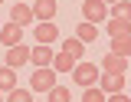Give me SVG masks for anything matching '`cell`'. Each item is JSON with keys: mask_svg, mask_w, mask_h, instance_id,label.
Wrapping results in <instances>:
<instances>
[{"mask_svg": "<svg viewBox=\"0 0 131 102\" xmlns=\"http://www.w3.org/2000/svg\"><path fill=\"white\" fill-rule=\"evenodd\" d=\"M0 43H3V46H16V43H23V26H16L13 20H10V23L0 30Z\"/></svg>", "mask_w": 131, "mask_h": 102, "instance_id": "8fae6325", "label": "cell"}, {"mask_svg": "<svg viewBox=\"0 0 131 102\" xmlns=\"http://www.w3.org/2000/svg\"><path fill=\"white\" fill-rule=\"evenodd\" d=\"M105 89L102 86H85V92H82V102H105Z\"/></svg>", "mask_w": 131, "mask_h": 102, "instance_id": "ac0fdd59", "label": "cell"}, {"mask_svg": "<svg viewBox=\"0 0 131 102\" xmlns=\"http://www.w3.org/2000/svg\"><path fill=\"white\" fill-rule=\"evenodd\" d=\"M23 63H30V46H23V43H16V46H7V63H3V66L20 69Z\"/></svg>", "mask_w": 131, "mask_h": 102, "instance_id": "52a82bcc", "label": "cell"}, {"mask_svg": "<svg viewBox=\"0 0 131 102\" xmlns=\"http://www.w3.org/2000/svg\"><path fill=\"white\" fill-rule=\"evenodd\" d=\"M112 53L128 56V53H131V33H125V36H112Z\"/></svg>", "mask_w": 131, "mask_h": 102, "instance_id": "e0dca14e", "label": "cell"}, {"mask_svg": "<svg viewBox=\"0 0 131 102\" xmlns=\"http://www.w3.org/2000/svg\"><path fill=\"white\" fill-rule=\"evenodd\" d=\"M52 59H56V53L49 50L46 43H36V46L30 50V63L33 66H52Z\"/></svg>", "mask_w": 131, "mask_h": 102, "instance_id": "ba28073f", "label": "cell"}, {"mask_svg": "<svg viewBox=\"0 0 131 102\" xmlns=\"http://www.w3.org/2000/svg\"><path fill=\"white\" fill-rule=\"evenodd\" d=\"M0 102H3V92H0Z\"/></svg>", "mask_w": 131, "mask_h": 102, "instance_id": "d4e9b609", "label": "cell"}, {"mask_svg": "<svg viewBox=\"0 0 131 102\" xmlns=\"http://www.w3.org/2000/svg\"><path fill=\"white\" fill-rule=\"evenodd\" d=\"M105 102H131V99H128V96H125V92H112V96H108V99H105Z\"/></svg>", "mask_w": 131, "mask_h": 102, "instance_id": "7402d4cb", "label": "cell"}, {"mask_svg": "<svg viewBox=\"0 0 131 102\" xmlns=\"http://www.w3.org/2000/svg\"><path fill=\"white\" fill-rule=\"evenodd\" d=\"M10 20H13L16 26H30L36 17H33V7H30V3H13V10H10Z\"/></svg>", "mask_w": 131, "mask_h": 102, "instance_id": "30bf717a", "label": "cell"}, {"mask_svg": "<svg viewBox=\"0 0 131 102\" xmlns=\"http://www.w3.org/2000/svg\"><path fill=\"white\" fill-rule=\"evenodd\" d=\"M82 17L89 20V23H105V20H108V3H105V0H85V3H82Z\"/></svg>", "mask_w": 131, "mask_h": 102, "instance_id": "3957f363", "label": "cell"}, {"mask_svg": "<svg viewBox=\"0 0 131 102\" xmlns=\"http://www.w3.org/2000/svg\"><path fill=\"white\" fill-rule=\"evenodd\" d=\"M72 79L85 89V86H98V79H102V69L95 66V63H75V69H72Z\"/></svg>", "mask_w": 131, "mask_h": 102, "instance_id": "7a4b0ae2", "label": "cell"}, {"mask_svg": "<svg viewBox=\"0 0 131 102\" xmlns=\"http://www.w3.org/2000/svg\"><path fill=\"white\" fill-rule=\"evenodd\" d=\"M0 3H3V0H0Z\"/></svg>", "mask_w": 131, "mask_h": 102, "instance_id": "484cf974", "label": "cell"}, {"mask_svg": "<svg viewBox=\"0 0 131 102\" xmlns=\"http://www.w3.org/2000/svg\"><path fill=\"white\" fill-rule=\"evenodd\" d=\"M62 50H66V53H72L75 59H82V50H85V43H82L79 36H72V40H66V43H62Z\"/></svg>", "mask_w": 131, "mask_h": 102, "instance_id": "ffe728a7", "label": "cell"}, {"mask_svg": "<svg viewBox=\"0 0 131 102\" xmlns=\"http://www.w3.org/2000/svg\"><path fill=\"white\" fill-rule=\"evenodd\" d=\"M7 102H33V89H10Z\"/></svg>", "mask_w": 131, "mask_h": 102, "instance_id": "44dd1931", "label": "cell"}, {"mask_svg": "<svg viewBox=\"0 0 131 102\" xmlns=\"http://www.w3.org/2000/svg\"><path fill=\"white\" fill-rule=\"evenodd\" d=\"M30 3H33V0H30Z\"/></svg>", "mask_w": 131, "mask_h": 102, "instance_id": "4316f807", "label": "cell"}, {"mask_svg": "<svg viewBox=\"0 0 131 102\" xmlns=\"http://www.w3.org/2000/svg\"><path fill=\"white\" fill-rule=\"evenodd\" d=\"M128 82H131V69H128Z\"/></svg>", "mask_w": 131, "mask_h": 102, "instance_id": "cb8c5ba5", "label": "cell"}, {"mask_svg": "<svg viewBox=\"0 0 131 102\" xmlns=\"http://www.w3.org/2000/svg\"><path fill=\"white\" fill-rule=\"evenodd\" d=\"M33 17H36V23H43V20H52L56 17V10H59V0H33Z\"/></svg>", "mask_w": 131, "mask_h": 102, "instance_id": "5b68a950", "label": "cell"}, {"mask_svg": "<svg viewBox=\"0 0 131 102\" xmlns=\"http://www.w3.org/2000/svg\"><path fill=\"white\" fill-rule=\"evenodd\" d=\"M16 89V69L13 66H0V92Z\"/></svg>", "mask_w": 131, "mask_h": 102, "instance_id": "4fadbf2b", "label": "cell"}, {"mask_svg": "<svg viewBox=\"0 0 131 102\" xmlns=\"http://www.w3.org/2000/svg\"><path fill=\"white\" fill-rule=\"evenodd\" d=\"M125 82H128V76H115V72H102V79H98V86L105 89V96L121 92V89H125Z\"/></svg>", "mask_w": 131, "mask_h": 102, "instance_id": "9c48e42d", "label": "cell"}, {"mask_svg": "<svg viewBox=\"0 0 131 102\" xmlns=\"http://www.w3.org/2000/svg\"><path fill=\"white\" fill-rule=\"evenodd\" d=\"M33 36H36V43H56V40H59V26H56V23H52V20H43V23H39V26H33Z\"/></svg>", "mask_w": 131, "mask_h": 102, "instance_id": "8992f818", "label": "cell"}, {"mask_svg": "<svg viewBox=\"0 0 131 102\" xmlns=\"http://www.w3.org/2000/svg\"><path fill=\"white\" fill-rule=\"evenodd\" d=\"M105 23H108L105 30H108L112 36H125V33H131V23H128V20H118V17H108Z\"/></svg>", "mask_w": 131, "mask_h": 102, "instance_id": "9a60e30c", "label": "cell"}, {"mask_svg": "<svg viewBox=\"0 0 131 102\" xmlns=\"http://www.w3.org/2000/svg\"><path fill=\"white\" fill-rule=\"evenodd\" d=\"M46 96H49L46 102H69V99H72V92H69V89H66V86H59V82L52 86V89H49Z\"/></svg>", "mask_w": 131, "mask_h": 102, "instance_id": "d6986e66", "label": "cell"}, {"mask_svg": "<svg viewBox=\"0 0 131 102\" xmlns=\"http://www.w3.org/2000/svg\"><path fill=\"white\" fill-rule=\"evenodd\" d=\"M108 17H118V20H128V23H131V0H118V3H112Z\"/></svg>", "mask_w": 131, "mask_h": 102, "instance_id": "2e32d148", "label": "cell"}, {"mask_svg": "<svg viewBox=\"0 0 131 102\" xmlns=\"http://www.w3.org/2000/svg\"><path fill=\"white\" fill-rule=\"evenodd\" d=\"M105 3H108V7H112V3H118V0H105Z\"/></svg>", "mask_w": 131, "mask_h": 102, "instance_id": "603a6c76", "label": "cell"}, {"mask_svg": "<svg viewBox=\"0 0 131 102\" xmlns=\"http://www.w3.org/2000/svg\"><path fill=\"white\" fill-rule=\"evenodd\" d=\"M56 86V69L52 66H36V72L30 76V89L33 92H49Z\"/></svg>", "mask_w": 131, "mask_h": 102, "instance_id": "6da1fadb", "label": "cell"}, {"mask_svg": "<svg viewBox=\"0 0 131 102\" xmlns=\"http://www.w3.org/2000/svg\"><path fill=\"white\" fill-rule=\"evenodd\" d=\"M102 72H115V76H128V56H118V53H108L105 59H102Z\"/></svg>", "mask_w": 131, "mask_h": 102, "instance_id": "277c9868", "label": "cell"}, {"mask_svg": "<svg viewBox=\"0 0 131 102\" xmlns=\"http://www.w3.org/2000/svg\"><path fill=\"white\" fill-rule=\"evenodd\" d=\"M75 63H79V59H75L72 53L59 50V53H56V59H52V69H56V72H72V69H75Z\"/></svg>", "mask_w": 131, "mask_h": 102, "instance_id": "7c38bea8", "label": "cell"}, {"mask_svg": "<svg viewBox=\"0 0 131 102\" xmlns=\"http://www.w3.org/2000/svg\"><path fill=\"white\" fill-rule=\"evenodd\" d=\"M75 36H79L82 43H95V40H98V26L85 20V23H79V30H75Z\"/></svg>", "mask_w": 131, "mask_h": 102, "instance_id": "5bb4252c", "label": "cell"}]
</instances>
